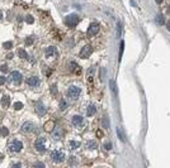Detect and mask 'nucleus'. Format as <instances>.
I'll use <instances>...</instances> for the list:
<instances>
[{"instance_id":"obj_30","label":"nucleus","mask_w":170,"mask_h":168,"mask_svg":"<svg viewBox=\"0 0 170 168\" xmlns=\"http://www.w3.org/2000/svg\"><path fill=\"white\" fill-rule=\"evenodd\" d=\"M123 48H124V43L121 42V48H119V61L122 60V54H123Z\"/></svg>"},{"instance_id":"obj_27","label":"nucleus","mask_w":170,"mask_h":168,"mask_svg":"<svg viewBox=\"0 0 170 168\" xmlns=\"http://www.w3.org/2000/svg\"><path fill=\"white\" fill-rule=\"evenodd\" d=\"M60 109L61 110H66L67 109V102L65 101V100H61L60 101Z\"/></svg>"},{"instance_id":"obj_3","label":"nucleus","mask_w":170,"mask_h":168,"mask_svg":"<svg viewBox=\"0 0 170 168\" xmlns=\"http://www.w3.org/2000/svg\"><path fill=\"white\" fill-rule=\"evenodd\" d=\"M78 23H79V15H76V14H70V15H67L65 18V24L67 27H70V28L75 27Z\"/></svg>"},{"instance_id":"obj_34","label":"nucleus","mask_w":170,"mask_h":168,"mask_svg":"<svg viewBox=\"0 0 170 168\" xmlns=\"http://www.w3.org/2000/svg\"><path fill=\"white\" fill-rule=\"evenodd\" d=\"M75 70H78V64H76L75 62H71V71H75Z\"/></svg>"},{"instance_id":"obj_16","label":"nucleus","mask_w":170,"mask_h":168,"mask_svg":"<svg viewBox=\"0 0 170 168\" xmlns=\"http://www.w3.org/2000/svg\"><path fill=\"white\" fill-rule=\"evenodd\" d=\"M117 135H118V138L122 141H126V134H124V131H123L122 128H117Z\"/></svg>"},{"instance_id":"obj_8","label":"nucleus","mask_w":170,"mask_h":168,"mask_svg":"<svg viewBox=\"0 0 170 168\" xmlns=\"http://www.w3.org/2000/svg\"><path fill=\"white\" fill-rule=\"evenodd\" d=\"M34 148H36L37 152L39 153H43L46 150V147H45V138H38L34 143Z\"/></svg>"},{"instance_id":"obj_2","label":"nucleus","mask_w":170,"mask_h":168,"mask_svg":"<svg viewBox=\"0 0 170 168\" xmlns=\"http://www.w3.org/2000/svg\"><path fill=\"white\" fill-rule=\"evenodd\" d=\"M22 73L18 72V71H13V72H10V75H9V81H10V84H13V85H20V82H22Z\"/></svg>"},{"instance_id":"obj_26","label":"nucleus","mask_w":170,"mask_h":168,"mask_svg":"<svg viewBox=\"0 0 170 168\" xmlns=\"http://www.w3.org/2000/svg\"><path fill=\"white\" fill-rule=\"evenodd\" d=\"M0 134H1L3 137H8V135H9V130H8V128L3 126V128H1V130H0Z\"/></svg>"},{"instance_id":"obj_10","label":"nucleus","mask_w":170,"mask_h":168,"mask_svg":"<svg viewBox=\"0 0 170 168\" xmlns=\"http://www.w3.org/2000/svg\"><path fill=\"white\" fill-rule=\"evenodd\" d=\"M34 110L37 111V114L38 115H45V113H46V108H45V105L42 104L41 101H36L34 102Z\"/></svg>"},{"instance_id":"obj_40","label":"nucleus","mask_w":170,"mask_h":168,"mask_svg":"<svg viewBox=\"0 0 170 168\" xmlns=\"http://www.w3.org/2000/svg\"><path fill=\"white\" fill-rule=\"evenodd\" d=\"M155 1H156L157 4H161V3H163V0H155Z\"/></svg>"},{"instance_id":"obj_22","label":"nucleus","mask_w":170,"mask_h":168,"mask_svg":"<svg viewBox=\"0 0 170 168\" xmlns=\"http://www.w3.org/2000/svg\"><path fill=\"white\" fill-rule=\"evenodd\" d=\"M155 20H156V23H157L159 25H164V24H165V19H164V17L161 15V14H159V15L156 17V19H155Z\"/></svg>"},{"instance_id":"obj_7","label":"nucleus","mask_w":170,"mask_h":168,"mask_svg":"<svg viewBox=\"0 0 170 168\" xmlns=\"http://www.w3.org/2000/svg\"><path fill=\"white\" fill-rule=\"evenodd\" d=\"M93 53V48L92 46H84L83 48H81L80 53H79V56H80V58H89V56Z\"/></svg>"},{"instance_id":"obj_31","label":"nucleus","mask_w":170,"mask_h":168,"mask_svg":"<svg viewBox=\"0 0 170 168\" xmlns=\"http://www.w3.org/2000/svg\"><path fill=\"white\" fill-rule=\"evenodd\" d=\"M11 46H13V43H11V42H5L4 44H3V47H4V48H7V49H10Z\"/></svg>"},{"instance_id":"obj_1","label":"nucleus","mask_w":170,"mask_h":168,"mask_svg":"<svg viewBox=\"0 0 170 168\" xmlns=\"http://www.w3.org/2000/svg\"><path fill=\"white\" fill-rule=\"evenodd\" d=\"M80 95H81V88L79 86L72 85V86H70L67 88V96L71 100H78L79 97H80Z\"/></svg>"},{"instance_id":"obj_39","label":"nucleus","mask_w":170,"mask_h":168,"mask_svg":"<svg viewBox=\"0 0 170 168\" xmlns=\"http://www.w3.org/2000/svg\"><path fill=\"white\" fill-rule=\"evenodd\" d=\"M166 27H168V31H170V22L166 23Z\"/></svg>"},{"instance_id":"obj_35","label":"nucleus","mask_w":170,"mask_h":168,"mask_svg":"<svg viewBox=\"0 0 170 168\" xmlns=\"http://www.w3.org/2000/svg\"><path fill=\"white\" fill-rule=\"evenodd\" d=\"M8 70V67H7V64H1V66H0V71H7Z\"/></svg>"},{"instance_id":"obj_15","label":"nucleus","mask_w":170,"mask_h":168,"mask_svg":"<svg viewBox=\"0 0 170 168\" xmlns=\"http://www.w3.org/2000/svg\"><path fill=\"white\" fill-rule=\"evenodd\" d=\"M1 105H3V108H9V105H10V97L8 96V95H4V96H3V99H1Z\"/></svg>"},{"instance_id":"obj_23","label":"nucleus","mask_w":170,"mask_h":168,"mask_svg":"<svg viewBox=\"0 0 170 168\" xmlns=\"http://www.w3.org/2000/svg\"><path fill=\"white\" fill-rule=\"evenodd\" d=\"M18 54H19V57H20V58H24V60H27V58H28L27 52H25L23 48H20L19 51H18Z\"/></svg>"},{"instance_id":"obj_17","label":"nucleus","mask_w":170,"mask_h":168,"mask_svg":"<svg viewBox=\"0 0 170 168\" xmlns=\"http://www.w3.org/2000/svg\"><path fill=\"white\" fill-rule=\"evenodd\" d=\"M61 135H62V130L60 128H55V131H54V139H61Z\"/></svg>"},{"instance_id":"obj_5","label":"nucleus","mask_w":170,"mask_h":168,"mask_svg":"<svg viewBox=\"0 0 170 168\" xmlns=\"http://www.w3.org/2000/svg\"><path fill=\"white\" fill-rule=\"evenodd\" d=\"M51 159L55 163H60V162H62L65 159V154L62 152H60V150H54V152H51Z\"/></svg>"},{"instance_id":"obj_37","label":"nucleus","mask_w":170,"mask_h":168,"mask_svg":"<svg viewBox=\"0 0 170 168\" xmlns=\"http://www.w3.org/2000/svg\"><path fill=\"white\" fill-rule=\"evenodd\" d=\"M131 4H132V7H135V8L137 7V4H136V3H135V0H131Z\"/></svg>"},{"instance_id":"obj_18","label":"nucleus","mask_w":170,"mask_h":168,"mask_svg":"<svg viewBox=\"0 0 170 168\" xmlns=\"http://www.w3.org/2000/svg\"><path fill=\"white\" fill-rule=\"evenodd\" d=\"M122 33H123V25L121 22H118V24H117V37H122Z\"/></svg>"},{"instance_id":"obj_13","label":"nucleus","mask_w":170,"mask_h":168,"mask_svg":"<svg viewBox=\"0 0 170 168\" xmlns=\"http://www.w3.org/2000/svg\"><path fill=\"white\" fill-rule=\"evenodd\" d=\"M45 54L47 56V57H52V56H57V48L54 46H50L46 48L45 51Z\"/></svg>"},{"instance_id":"obj_25","label":"nucleus","mask_w":170,"mask_h":168,"mask_svg":"<svg viewBox=\"0 0 170 168\" xmlns=\"http://www.w3.org/2000/svg\"><path fill=\"white\" fill-rule=\"evenodd\" d=\"M86 147L89 149H95L96 148V143H95V140H89L86 143Z\"/></svg>"},{"instance_id":"obj_38","label":"nucleus","mask_w":170,"mask_h":168,"mask_svg":"<svg viewBox=\"0 0 170 168\" xmlns=\"http://www.w3.org/2000/svg\"><path fill=\"white\" fill-rule=\"evenodd\" d=\"M32 43V39H31V38H28V39H27V44H31Z\"/></svg>"},{"instance_id":"obj_4","label":"nucleus","mask_w":170,"mask_h":168,"mask_svg":"<svg viewBox=\"0 0 170 168\" xmlns=\"http://www.w3.org/2000/svg\"><path fill=\"white\" fill-rule=\"evenodd\" d=\"M98 32H99V24L98 23H92V24L89 25V28H88V31H86V35L89 38L95 37V34H98Z\"/></svg>"},{"instance_id":"obj_6","label":"nucleus","mask_w":170,"mask_h":168,"mask_svg":"<svg viewBox=\"0 0 170 168\" xmlns=\"http://www.w3.org/2000/svg\"><path fill=\"white\" fill-rule=\"evenodd\" d=\"M22 148H23V144H22V141H20V140H17L15 139V140H13L9 144V150H10V152L18 153V152L22 150Z\"/></svg>"},{"instance_id":"obj_21","label":"nucleus","mask_w":170,"mask_h":168,"mask_svg":"<svg viewBox=\"0 0 170 168\" xmlns=\"http://www.w3.org/2000/svg\"><path fill=\"white\" fill-rule=\"evenodd\" d=\"M80 145H81V143L79 140H71L70 141V147H71V149H78Z\"/></svg>"},{"instance_id":"obj_41","label":"nucleus","mask_w":170,"mask_h":168,"mask_svg":"<svg viewBox=\"0 0 170 168\" xmlns=\"http://www.w3.org/2000/svg\"><path fill=\"white\" fill-rule=\"evenodd\" d=\"M1 18H3V14H1V13H0V19H1Z\"/></svg>"},{"instance_id":"obj_29","label":"nucleus","mask_w":170,"mask_h":168,"mask_svg":"<svg viewBox=\"0 0 170 168\" xmlns=\"http://www.w3.org/2000/svg\"><path fill=\"white\" fill-rule=\"evenodd\" d=\"M25 22H27L28 24H32V23L34 22L33 17H32V15H27V17H25Z\"/></svg>"},{"instance_id":"obj_9","label":"nucleus","mask_w":170,"mask_h":168,"mask_svg":"<svg viewBox=\"0 0 170 168\" xmlns=\"http://www.w3.org/2000/svg\"><path fill=\"white\" fill-rule=\"evenodd\" d=\"M34 128H36V125H34L32 122H25L22 125V129H20V130H22L23 133H31V131L34 130Z\"/></svg>"},{"instance_id":"obj_12","label":"nucleus","mask_w":170,"mask_h":168,"mask_svg":"<svg viewBox=\"0 0 170 168\" xmlns=\"http://www.w3.org/2000/svg\"><path fill=\"white\" fill-rule=\"evenodd\" d=\"M71 123H72V125H75V126H83L84 125V118L80 116V115H74L72 119H71Z\"/></svg>"},{"instance_id":"obj_19","label":"nucleus","mask_w":170,"mask_h":168,"mask_svg":"<svg viewBox=\"0 0 170 168\" xmlns=\"http://www.w3.org/2000/svg\"><path fill=\"white\" fill-rule=\"evenodd\" d=\"M109 85H110V90H112V94H113L114 96H117V86H116V82H114V80H110Z\"/></svg>"},{"instance_id":"obj_20","label":"nucleus","mask_w":170,"mask_h":168,"mask_svg":"<svg viewBox=\"0 0 170 168\" xmlns=\"http://www.w3.org/2000/svg\"><path fill=\"white\" fill-rule=\"evenodd\" d=\"M54 128H55V123L54 122H48V123L45 124L46 131H52V129H54Z\"/></svg>"},{"instance_id":"obj_36","label":"nucleus","mask_w":170,"mask_h":168,"mask_svg":"<svg viewBox=\"0 0 170 168\" xmlns=\"http://www.w3.org/2000/svg\"><path fill=\"white\" fill-rule=\"evenodd\" d=\"M51 91H52V94H55V95H56V94H57V88H56V86H55V85H54V86H52Z\"/></svg>"},{"instance_id":"obj_32","label":"nucleus","mask_w":170,"mask_h":168,"mask_svg":"<svg viewBox=\"0 0 170 168\" xmlns=\"http://www.w3.org/2000/svg\"><path fill=\"white\" fill-rule=\"evenodd\" d=\"M7 77H5V76H0V85H5L7 84Z\"/></svg>"},{"instance_id":"obj_11","label":"nucleus","mask_w":170,"mask_h":168,"mask_svg":"<svg viewBox=\"0 0 170 168\" xmlns=\"http://www.w3.org/2000/svg\"><path fill=\"white\" fill-rule=\"evenodd\" d=\"M25 82H27L28 86L31 87H37L38 85H39V78L37 77V76H31V77H28L25 80Z\"/></svg>"},{"instance_id":"obj_28","label":"nucleus","mask_w":170,"mask_h":168,"mask_svg":"<svg viewBox=\"0 0 170 168\" xmlns=\"http://www.w3.org/2000/svg\"><path fill=\"white\" fill-rule=\"evenodd\" d=\"M23 108V104L22 102H14V109H15V110H20V109Z\"/></svg>"},{"instance_id":"obj_14","label":"nucleus","mask_w":170,"mask_h":168,"mask_svg":"<svg viewBox=\"0 0 170 168\" xmlns=\"http://www.w3.org/2000/svg\"><path fill=\"white\" fill-rule=\"evenodd\" d=\"M95 113H96L95 105H89L86 108V115L88 116H93V115H95Z\"/></svg>"},{"instance_id":"obj_24","label":"nucleus","mask_w":170,"mask_h":168,"mask_svg":"<svg viewBox=\"0 0 170 168\" xmlns=\"http://www.w3.org/2000/svg\"><path fill=\"white\" fill-rule=\"evenodd\" d=\"M109 119H108V116H103V128L104 129H109Z\"/></svg>"},{"instance_id":"obj_33","label":"nucleus","mask_w":170,"mask_h":168,"mask_svg":"<svg viewBox=\"0 0 170 168\" xmlns=\"http://www.w3.org/2000/svg\"><path fill=\"white\" fill-rule=\"evenodd\" d=\"M104 148L107 149V150H110V149H112V144H110L109 141H107V143L104 144Z\"/></svg>"}]
</instances>
